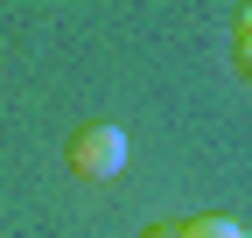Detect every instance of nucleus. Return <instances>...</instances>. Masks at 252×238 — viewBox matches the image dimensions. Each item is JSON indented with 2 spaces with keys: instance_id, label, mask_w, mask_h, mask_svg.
I'll return each mask as SVG.
<instances>
[{
  "instance_id": "obj_1",
  "label": "nucleus",
  "mask_w": 252,
  "mask_h": 238,
  "mask_svg": "<svg viewBox=\"0 0 252 238\" xmlns=\"http://www.w3.org/2000/svg\"><path fill=\"white\" fill-rule=\"evenodd\" d=\"M126 154H133V140H126V126H112V119H91V126L70 133V175L77 182H112L126 168Z\"/></svg>"
},
{
  "instance_id": "obj_2",
  "label": "nucleus",
  "mask_w": 252,
  "mask_h": 238,
  "mask_svg": "<svg viewBox=\"0 0 252 238\" xmlns=\"http://www.w3.org/2000/svg\"><path fill=\"white\" fill-rule=\"evenodd\" d=\"M182 231H189V238H245V224H238V217H224V210H196Z\"/></svg>"
},
{
  "instance_id": "obj_4",
  "label": "nucleus",
  "mask_w": 252,
  "mask_h": 238,
  "mask_svg": "<svg viewBox=\"0 0 252 238\" xmlns=\"http://www.w3.org/2000/svg\"><path fill=\"white\" fill-rule=\"evenodd\" d=\"M140 238H189V231H182V224H147Z\"/></svg>"
},
{
  "instance_id": "obj_3",
  "label": "nucleus",
  "mask_w": 252,
  "mask_h": 238,
  "mask_svg": "<svg viewBox=\"0 0 252 238\" xmlns=\"http://www.w3.org/2000/svg\"><path fill=\"white\" fill-rule=\"evenodd\" d=\"M238 70L252 77V7H238Z\"/></svg>"
}]
</instances>
